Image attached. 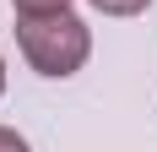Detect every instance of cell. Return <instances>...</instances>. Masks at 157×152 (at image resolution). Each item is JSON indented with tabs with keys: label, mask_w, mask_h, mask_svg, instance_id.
<instances>
[{
	"label": "cell",
	"mask_w": 157,
	"mask_h": 152,
	"mask_svg": "<svg viewBox=\"0 0 157 152\" xmlns=\"http://www.w3.org/2000/svg\"><path fill=\"white\" fill-rule=\"evenodd\" d=\"M16 44L27 54V65L38 76H76L92 54V33L76 11H54V16H16Z\"/></svg>",
	"instance_id": "1"
},
{
	"label": "cell",
	"mask_w": 157,
	"mask_h": 152,
	"mask_svg": "<svg viewBox=\"0 0 157 152\" xmlns=\"http://www.w3.org/2000/svg\"><path fill=\"white\" fill-rule=\"evenodd\" d=\"M16 16H54V11H71V0H11Z\"/></svg>",
	"instance_id": "2"
},
{
	"label": "cell",
	"mask_w": 157,
	"mask_h": 152,
	"mask_svg": "<svg viewBox=\"0 0 157 152\" xmlns=\"http://www.w3.org/2000/svg\"><path fill=\"white\" fill-rule=\"evenodd\" d=\"M152 0H92V11H103V16H141Z\"/></svg>",
	"instance_id": "3"
},
{
	"label": "cell",
	"mask_w": 157,
	"mask_h": 152,
	"mask_svg": "<svg viewBox=\"0 0 157 152\" xmlns=\"http://www.w3.org/2000/svg\"><path fill=\"white\" fill-rule=\"evenodd\" d=\"M0 152H27V141H22V136H16V130H11V125H0Z\"/></svg>",
	"instance_id": "4"
},
{
	"label": "cell",
	"mask_w": 157,
	"mask_h": 152,
	"mask_svg": "<svg viewBox=\"0 0 157 152\" xmlns=\"http://www.w3.org/2000/svg\"><path fill=\"white\" fill-rule=\"evenodd\" d=\"M0 98H6V54H0Z\"/></svg>",
	"instance_id": "5"
}]
</instances>
